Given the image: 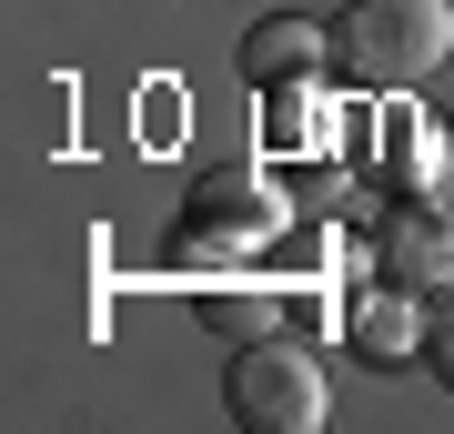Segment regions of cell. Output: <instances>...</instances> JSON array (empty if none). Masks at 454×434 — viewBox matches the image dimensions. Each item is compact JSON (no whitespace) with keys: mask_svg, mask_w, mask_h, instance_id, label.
Instances as JSON below:
<instances>
[{"mask_svg":"<svg viewBox=\"0 0 454 434\" xmlns=\"http://www.w3.org/2000/svg\"><path fill=\"white\" fill-rule=\"evenodd\" d=\"M283 182L262 172V162H212L192 182V233L172 242L182 263H232V253H262V242L283 233Z\"/></svg>","mask_w":454,"mask_h":434,"instance_id":"3","label":"cell"},{"mask_svg":"<svg viewBox=\"0 0 454 434\" xmlns=\"http://www.w3.org/2000/svg\"><path fill=\"white\" fill-rule=\"evenodd\" d=\"M373 263H384V283H404V293H444L454 283V212H384V233H373Z\"/></svg>","mask_w":454,"mask_h":434,"instance_id":"4","label":"cell"},{"mask_svg":"<svg viewBox=\"0 0 454 434\" xmlns=\"http://www.w3.org/2000/svg\"><path fill=\"white\" fill-rule=\"evenodd\" d=\"M343 343H354L364 364H404V354H424V293H404V283L354 293V313H343Z\"/></svg>","mask_w":454,"mask_h":434,"instance_id":"6","label":"cell"},{"mask_svg":"<svg viewBox=\"0 0 454 434\" xmlns=\"http://www.w3.org/2000/svg\"><path fill=\"white\" fill-rule=\"evenodd\" d=\"M192 323H202V334H223V343H262V334H283V293L212 283V293H192Z\"/></svg>","mask_w":454,"mask_h":434,"instance_id":"7","label":"cell"},{"mask_svg":"<svg viewBox=\"0 0 454 434\" xmlns=\"http://www.w3.org/2000/svg\"><path fill=\"white\" fill-rule=\"evenodd\" d=\"M424 374L454 394V283H444V293H424Z\"/></svg>","mask_w":454,"mask_h":434,"instance_id":"8","label":"cell"},{"mask_svg":"<svg viewBox=\"0 0 454 434\" xmlns=\"http://www.w3.org/2000/svg\"><path fill=\"white\" fill-rule=\"evenodd\" d=\"M444 51H454L444 0H354L333 20V71L354 91H414V81L444 71Z\"/></svg>","mask_w":454,"mask_h":434,"instance_id":"1","label":"cell"},{"mask_svg":"<svg viewBox=\"0 0 454 434\" xmlns=\"http://www.w3.org/2000/svg\"><path fill=\"white\" fill-rule=\"evenodd\" d=\"M223 404H232V424H243V434H313V424H324V364H313L293 334L232 343Z\"/></svg>","mask_w":454,"mask_h":434,"instance_id":"2","label":"cell"},{"mask_svg":"<svg viewBox=\"0 0 454 434\" xmlns=\"http://www.w3.org/2000/svg\"><path fill=\"white\" fill-rule=\"evenodd\" d=\"M313 71H333V31L324 20L283 11V20H253L243 31V81L253 91H283V81H313Z\"/></svg>","mask_w":454,"mask_h":434,"instance_id":"5","label":"cell"}]
</instances>
